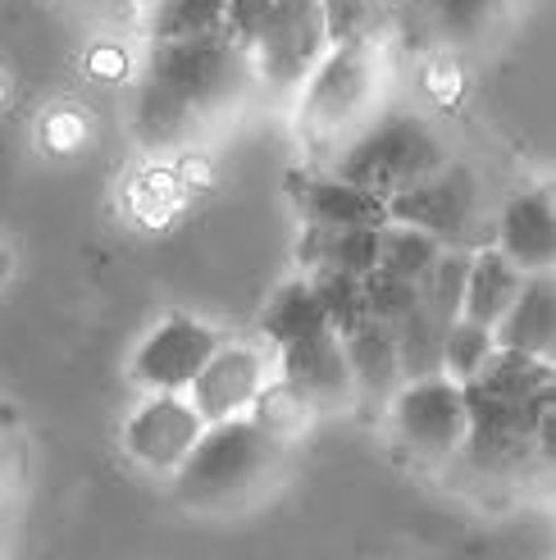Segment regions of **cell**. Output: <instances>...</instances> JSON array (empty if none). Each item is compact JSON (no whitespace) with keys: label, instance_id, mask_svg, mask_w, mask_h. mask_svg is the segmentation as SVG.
Masks as SVG:
<instances>
[{"label":"cell","instance_id":"5b68a950","mask_svg":"<svg viewBox=\"0 0 556 560\" xmlns=\"http://www.w3.org/2000/svg\"><path fill=\"white\" fill-rule=\"evenodd\" d=\"M448 164L438 132L429 124H420L415 115H387V119H370L351 142L328 160V174L343 178L360 191L379 196H397L415 183H425L429 174H438Z\"/></svg>","mask_w":556,"mask_h":560},{"label":"cell","instance_id":"5bb4252c","mask_svg":"<svg viewBox=\"0 0 556 560\" xmlns=\"http://www.w3.org/2000/svg\"><path fill=\"white\" fill-rule=\"evenodd\" d=\"M497 256L516 265L524 278L530 273H552L556 260V210L543 187L507 201L502 219H497Z\"/></svg>","mask_w":556,"mask_h":560},{"label":"cell","instance_id":"3957f363","mask_svg":"<svg viewBox=\"0 0 556 560\" xmlns=\"http://www.w3.org/2000/svg\"><path fill=\"white\" fill-rule=\"evenodd\" d=\"M283 452L252 419L206 424L187 460L174 469V497L192 511H238L246 506L283 465Z\"/></svg>","mask_w":556,"mask_h":560},{"label":"cell","instance_id":"277c9868","mask_svg":"<svg viewBox=\"0 0 556 560\" xmlns=\"http://www.w3.org/2000/svg\"><path fill=\"white\" fill-rule=\"evenodd\" d=\"M379 101V55L374 42L328 46L315 73L297 92V137L320 155H338L370 124Z\"/></svg>","mask_w":556,"mask_h":560},{"label":"cell","instance_id":"ba28073f","mask_svg":"<svg viewBox=\"0 0 556 560\" xmlns=\"http://www.w3.org/2000/svg\"><path fill=\"white\" fill-rule=\"evenodd\" d=\"M393 410V424H397V438L410 446L415 456L425 460H448L465 446V433H470V415H465V397H461V383L452 378H415V383H402L397 397L387 401Z\"/></svg>","mask_w":556,"mask_h":560},{"label":"cell","instance_id":"484cf974","mask_svg":"<svg viewBox=\"0 0 556 560\" xmlns=\"http://www.w3.org/2000/svg\"><path fill=\"white\" fill-rule=\"evenodd\" d=\"M415 296H420V283H402V278H387L379 269L366 278V311L387 328H397L415 311Z\"/></svg>","mask_w":556,"mask_h":560},{"label":"cell","instance_id":"9a60e30c","mask_svg":"<svg viewBox=\"0 0 556 560\" xmlns=\"http://www.w3.org/2000/svg\"><path fill=\"white\" fill-rule=\"evenodd\" d=\"M292 201L305 229H383L387 206L333 174L292 178Z\"/></svg>","mask_w":556,"mask_h":560},{"label":"cell","instance_id":"e0dca14e","mask_svg":"<svg viewBox=\"0 0 556 560\" xmlns=\"http://www.w3.org/2000/svg\"><path fill=\"white\" fill-rule=\"evenodd\" d=\"M524 288V273L497 256V246H484L465 260V288H461V319L497 328V319L507 315V305Z\"/></svg>","mask_w":556,"mask_h":560},{"label":"cell","instance_id":"f1b7e54d","mask_svg":"<svg viewBox=\"0 0 556 560\" xmlns=\"http://www.w3.org/2000/svg\"><path fill=\"white\" fill-rule=\"evenodd\" d=\"M128 5H132L137 14H151V10H160V5H164V0H128Z\"/></svg>","mask_w":556,"mask_h":560},{"label":"cell","instance_id":"6da1fadb","mask_svg":"<svg viewBox=\"0 0 556 560\" xmlns=\"http://www.w3.org/2000/svg\"><path fill=\"white\" fill-rule=\"evenodd\" d=\"M461 397L470 415L461 452L484 469H520L538 456V433L556 415L552 360L497 351L475 378L461 383Z\"/></svg>","mask_w":556,"mask_h":560},{"label":"cell","instance_id":"9c48e42d","mask_svg":"<svg viewBox=\"0 0 556 560\" xmlns=\"http://www.w3.org/2000/svg\"><path fill=\"white\" fill-rule=\"evenodd\" d=\"M224 347L219 328L192 319V315H170L164 324H155V332L132 351V383L147 392H187V383L201 374L206 360Z\"/></svg>","mask_w":556,"mask_h":560},{"label":"cell","instance_id":"52a82bcc","mask_svg":"<svg viewBox=\"0 0 556 560\" xmlns=\"http://www.w3.org/2000/svg\"><path fill=\"white\" fill-rule=\"evenodd\" d=\"M387 223H406V229H420L433 242H442L448 250H456L470 229H475L479 214V178L465 170V164H442L438 174H429L425 183H415L397 196H387Z\"/></svg>","mask_w":556,"mask_h":560},{"label":"cell","instance_id":"2e32d148","mask_svg":"<svg viewBox=\"0 0 556 560\" xmlns=\"http://www.w3.org/2000/svg\"><path fill=\"white\" fill-rule=\"evenodd\" d=\"M497 351H516L530 360H552L556 351V288L552 273H530L516 301L507 305V315L493 328Z\"/></svg>","mask_w":556,"mask_h":560},{"label":"cell","instance_id":"8fae6325","mask_svg":"<svg viewBox=\"0 0 556 560\" xmlns=\"http://www.w3.org/2000/svg\"><path fill=\"white\" fill-rule=\"evenodd\" d=\"M269 378H274V365L260 347L224 342L201 365V374L187 383L183 397L201 415V424H224V419H242L252 410V401L260 397V387Z\"/></svg>","mask_w":556,"mask_h":560},{"label":"cell","instance_id":"7c38bea8","mask_svg":"<svg viewBox=\"0 0 556 560\" xmlns=\"http://www.w3.org/2000/svg\"><path fill=\"white\" fill-rule=\"evenodd\" d=\"M201 433H206L201 415L192 410V401L183 397V392H151V397L128 415L124 446L142 469L174 474L187 460L192 446H197Z\"/></svg>","mask_w":556,"mask_h":560},{"label":"cell","instance_id":"d4e9b609","mask_svg":"<svg viewBox=\"0 0 556 560\" xmlns=\"http://www.w3.org/2000/svg\"><path fill=\"white\" fill-rule=\"evenodd\" d=\"M507 5H511V0H429L433 23H438L448 37H456V42L479 37L484 27H488L497 14H502Z\"/></svg>","mask_w":556,"mask_h":560},{"label":"cell","instance_id":"7402d4cb","mask_svg":"<svg viewBox=\"0 0 556 560\" xmlns=\"http://www.w3.org/2000/svg\"><path fill=\"white\" fill-rule=\"evenodd\" d=\"M442 242H433L420 229H406V223H383L379 229V273L387 278H402V283H420V278L438 265L442 256Z\"/></svg>","mask_w":556,"mask_h":560},{"label":"cell","instance_id":"ac0fdd59","mask_svg":"<svg viewBox=\"0 0 556 560\" xmlns=\"http://www.w3.org/2000/svg\"><path fill=\"white\" fill-rule=\"evenodd\" d=\"M297 250L305 273L370 278L379 265V229H305L301 223Z\"/></svg>","mask_w":556,"mask_h":560},{"label":"cell","instance_id":"d6986e66","mask_svg":"<svg viewBox=\"0 0 556 560\" xmlns=\"http://www.w3.org/2000/svg\"><path fill=\"white\" fill-rule=\"evenodd\" d=\"M132 128L147 147H178L201 128V119L160 78L142 73V88H137V105H132Z\"/></svg>","mask_w":556,"mask_h":560},{"label":"cell","instance_id":"7a4b0ae2","mask_svg":"<svg viewBox=\"0 0 556 560\" xmlns=\"http://www.w3.org/2000/svg\"><path fill=\"white\" fill-rule=\"evenodd\" d=\"M229 37L252 60L256 88L288 101L328 50L324 0H229Z\"/></svg>","mask_w":556,"mask_h":560},{"label":"cell","instance_id":"8992f818","mask_svg":"<svg viewBox=\"0 0 556 560\" xmlns=\"http://www.w3.org/2000/svg\"><path fill=\"white\" fill-rule=\"evenodd\" d=\"M147 73L160 78L197 119H215L238 109L256 92V73L246 50L224 33L210 42H151Z\"/></svg>","mask_w":556,"mask_h":560},{"label":"cell","instance_id":"83f0119b","mask_svg":"<svg viewBox=\"0 0 556 560\" xmlns=\"http://www.w3.org/2000/svg\"><path fill=\"white\" fill-rule=\"evenodd\" d=\"M78 5L101 10V14H132V5H128V0H78Z\"/></svg>","mask_w":556,"mask_h":560},{"label":"cell","instance_id":"ffe728a7","mask_svg":"<svg viewBox=\"0 0 556 560\" xmlns=\"http://www.w3.org/2000/svg\"><path fill=\"white\" fill-rule=\"evenodd\" d=\"M151 42H210L229 33V0H164L147 14Z\"/></svg>","mask_w":556,"mask_h":560},{"label":"cell","instance_id":"44dd1931","mask_svg":"<svg viewBox=\"0 0 556 560\" xmlns=\"http://www.w3.org/2000/svg\"><path fill=\"white\" fill-rule=\"evenodd\" d=\"M324 324H328V315H324V305L315 301V292H311L305 278H292V283L278 288L269 296V305H265V315H260V328H265L269 347H283L292 338H305V332H315Z\"/></svg>","mask_w":556,"mask_h":560},{"label":"cell","instance_id":"30bf717a","mask_svg":"<svg viewBox=\"0 0 556 560\" xmlns=\"http://www.w3.org/2000/svg\"><path fill=\"white\" fill-rule=\"evenodd\" d=\"M274 360H278L274 378L288 383L311 410H347L356 401L351 370H347V355H343V342H338V332H333V324L274 347Z\"/></svg>","mask_w":556,"mask_h":560},{"label":"cell","instance_id":"603a6c76","mask_svg":"<svg viewBox=\"0 0 556 560\" xmlns=\"http://www.w3.org/2000/svg\"><path fill=\"white\" fill-rule=\"evenodd\" d=\"M246 419H252V424H256L260 433H269L278 446H288V442H297L305 429H311L315 410L305 406L288 383L269 378V383L260 387V397L252 401V410H246Z\"/></svg>","mask_w":556,"mask_h":560},{"label":"cell","instance_id":"cb8c5ba5","mask_svg":"<svg viewBox=\"0 0 556 560\" xmlns=\"http://www.w3.org/2000/svg\"><path fill=\"white\" fill-rule=\"evenodd\" d=\"M497 355V342H493V328H479L470 319H456L442 338V378L452 383H470L488 360Z\"/></svg>","mask_w":556,"mask_h":560},{"label":"cell","instance_id":"4316f807","mask_svg":"<svg viewBox=\"0 0 556 560\" xmlns=\"http://www.w3.org/2000/svg\"><path fill=\"white\" fill-rule=\"evenodd\" d=\"M324 23H328V46L370 42L374 0H324Z\"/></svg>","mask_w":556,"mask_h":560},{"label":"cell","instance_id":"4fadbf2b","mask_svg":"<svg viewBox=\"0 0 556 560\" xmlns=\"http://www.w3.org/2000/svg\"><path fill=\"white\" fill-rule=\"evenodd\" d=\"M338 342L347 355V370H351V387H356V401H370V406H387L402 387V365H397V338L393 328L379 324L374 315H360L351 324L338 328Z\"/></svg>","mask_w":556,"mask_h":560}]
</instances>
